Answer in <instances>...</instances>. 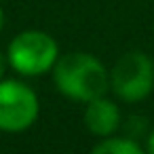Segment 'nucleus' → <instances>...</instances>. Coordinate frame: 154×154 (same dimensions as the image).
I'll use <instances>...</instances> for the list:
<instances>
[{"mask_svg":"<svg viewBox=\"0 0 154 154\" xmlns=\"http://www.w3.org/2000/svg\"><path fill=\"white\" fill-rule=\"evenodd\" d=\"M53 82L68 99L87 103L110 91V70L95 55L74 51L59 55L53 68Z\"/></svg>","mask_w":154,"mask_h":154,"instance_id":"f257e3e1","label":"nucleus"},{"mask_svg":"<svg viewBox=\"0 0 154 154\" xmlns=\"http://www.w3.org/2000/svg\"><path fill=\"white\" fill-rule=\"evenodd\" d=\"M9 68L19 76L36 78L47 72H53L59 59L57 40L42 30H23L7 47Z\"/></svg>","mask_w":154,"mask_h":154,"instance_id":"f03ea898","label":"nucleus"},{"mask_svg":"<svg viewBox=\"0 0 154 154\" xmlns=\"http://www.w3.org/2000/svg\"><path fill=\"white\" fill-rule=\"evenodd\" d=\"M154 89V61L143 51H129L110 70V91L129 103L146 99Z\"/></svg>","mask_w":154,"mask_h":154,"instance_id":"7ed1b4c3","label":"nucleus"},{"mask_svg":"<svg viewBox=\"0 0 154 154\" xmlns=\"http://www.w3.org/2000/svg\"><path fill=\"white\" fill-rule=\"evenodd\" d=\"M40 114V99L36 91L19 78L0 80V131H28Z\"/></svg>","mask_w":154,"mask_h":154,"instance_id":"20e7f679","label":"nucleus"},{"mask_svg":"<svg viewBox=\"0 0 154 154\" xmlns=\"http://www.w3.org/2000/svg\"><path fill=\"white\" fill-rule=\"evenodd\" d=\"M85 125L97 137H110L120 127V108L110 97L101 95L87 101L85 108Z\"/></svg>","mask_w":154,"mask_h":154,"instance_id":"39448f33","label":"nucleus"},{"mask_svg":"<svg viewBox=\"0 0 154 154\" xmlns=\"http://www.w3.org/2000/svg\"><path fill=\"white\" fill-rule=\"evenodd\" d=\"M89 154H148V152L135 137L114 133L110 137H101V141H97Z\"/></svg>","mask_w":154,"mask_h":154,"instance_id":"423d86ee","label":"nucleus"},{"mask_svg":"<svg viewBox=\"0 0 154 154\" xmlns=\"http://www.w3.org/2000/svg\"><path fill=\"white\" fill-rule=\"evenodd\" d=\"M7 68H9V59H7V53H2V51H0V80L5 78V72H7Z\"/></svg>","mask_w":154,"mask_h":154,"instance_id":"0eeeda50","label":"nucleus"},{"mask_svg":"<svg viewBox=\"0 0 154 154\" xmlns=\"http://www.w3.org/2000/svg\"><path fill=\"white\" fill-rule=\"evenodd\" d=\"M143 148H146L148 154H154V129L148 133V137H146V146H143Z\"/></svg>","mask_w":154,"mask_h":154,"instance_id":"6e6552de","label":"nucleus"},{"mask_svg":"<svg viewBox=\"0 0 154 154\" xmlns=\"http://www.w3.org/2000/svg\"><path fill=\"white\" fill-rule=\"evenodd\" d=\"M2 26H5V11L0 7V30H2Z\"/></svg>","mask_w":154,"mask_h":154,"instance_id":"1a4fd4ad","label":"nucleus"}]
</instances>
